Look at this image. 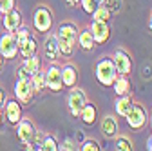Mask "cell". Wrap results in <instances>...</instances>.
<instances>
[{
	"mask_svg": "<svg viewBox=\"0 0 152 151\" xmlns=\"http://www.w3.org/2000/svg\"><path fill=\"white\" fill-rule=\"evenodd\" d=\"M16 80H29V75L24 71L22 66H18V69H16Z\"/></svg>",
	"mask_w": 152,
	"mask_h": 151,
	"instance_id": "obj_32",
	"label": "cell"
},
{
	"mask_svg": "<svg viewBox=\"0 0 152 151\" xmlns=\"http://www.w3.org/2000/svg\"><path fill=\"white\" fill-rule=\"evenodd\" d=\"M33 27L38 33H49L53 27V13L47 6H38L33 13Z\"/></svg>",
	"mask_w": 152,
	"mask_h": 151,
	"instance_id": "obj_2",
	"label": "cell"
},
{
	"mask_svg": "<svg viewBox=\"0 0 152 151\" xmlns=\"http://www.w3.org/2000/svg\"><path fill=\"white\" fill-rule=\"evenodd\" d=\"M58 149H62V151H74V149H78L71 140H65V142H62V144H58Z\"/></svg>",
	"mask_w": 152,
	"mask_h": 151,
	"instance_id": "obj_31",
	"label": "cell"
},
{
	"mask_svg": "<svg viewBox=\"0 0 152 151\" xmlns=\"http://www.w3.org/2000/svg\"><path fill=\"white\" fill-rule=\"evenodd\" d=\"M16 137H18V140H20L24 146H29L38 137V131H36L34 124L29 118H20V122L16 124Z\"/></svg>",
	"mask_w": 152,
	"mask_h": 151,
	"instance_id": "obj_5",
	"label": "cell"
},
{
	"mask_svg": "<svg viewBox=\"0 0 152 151\" xmlns=\"http://www.w3.org/2000/svg\"><path fill=\"white\" fill-rule=\"evenodd\" d=\"M116 149L120 151H132V142L127 137H118L116 138Z\"/></svg>",
	"mask_w": 152,
	"mask_h": 151,
	"instance_id": "obj_28",
	"label": "cell"
},
{
	"mask_svg": "<svg viewBox=\"0 0 152 151\" xmlns=\"http://www.w3.org/2000/svg\"><path fill=\"white\" fill-rule=\"evenodd\" d=\"M102 133L107 137V138H114L118 135V122L114 117L107 115L103 120H102Z\"/></svg>",
	"mask_w": 152,
	"mask_h": 151,
	"instance_id": "obj_19",
	"label": "cell"
},
{
	"mask_svg": "<svg viewBox=\"0 0 152 151\" xmlns=\"http://www.w3.org/2000/svg\"><path fill=\"white\" fill-rule=\"evenodd\" d=\"M150 126H152V115H150Z\"/></svg>",
	"mask_w": 152,
	"mask_h": 151,
	"instance_id": "obj_40",
	"label": "cell"
},
{
	"mask_svg": "<svg viewBox=\"0 0 152 151\" xmlns=\"http://www.w3.org/2000/svg\"><path fill=\"white\" fill-rule=\"evenodd\" d=\"M89 29H91V33L94 36V40H96V44H105L110 38V26H109V22L92 20Z\"/></svg>",
	"mask_w": 152,
	"mask_h": 151,
	"instance_id": "obj_12",
	"label": "cell"
},
{
	"mask_svg": "<svg viewBox=\"0 0 152 151\" xmlns=\"http://www.w3.org/2000/svg\"><path fill=\"white\" fill-rule=\"evenodd\" d=\"M22 67H24V71L29 75V78H31V75H34L36 71H40V69H42V58H40L38 55L27 56V58H24Z\"/></svg>",
	"mask_w": 152,
	"mask_h": 151,
	"instance_id": "obj_21",
	"label": "cell"
},
{
	"mask_svg": "<svg viewBox=\"0 0 152 151\" xmlns=\"http://www.w3.org/2000/svg\"><path fill=\"white\" fill-rule=\"evenodd\" d=\"M80 2H82V0H65V4H67L69 7H74V6H80Z\"/></svg>",
	"mask_w": 152,
	"mask_h": 151,
	"instance_id": "obj_34",
	"label": "cell"
},
{
	"mask_svg": "<svg viewBox=\"0 0 152 151\" xmlns=\"http://www.w3.org/2000/svg\"><path fill=\"white\" fill-rule=\"evenodd\" d=\"M98 2H100V4H109L110 0H98Z\"/></svg>",
	"mask_w": 152,
	"mask_h": 151,
	"instance_id": "obj_39",
	"label": "cell"
},
{
	"mask_svg": "<svg viewBox=\"0 0 152 151\" xmlns=\"http://www.w3.org/2000/svg\"><path fill=\"white\" fill-rule=\"evenodd\" d=\"M42 151H58V142L54 140V137L45 135L42 138Z\"/></svg>",
	"mask_w": 152,
	"mask_h": 151,
	"instance_id": "obj_26",
	"label": "cell"
},
{
	"mask_svg": "<svg viewBox=\"0 0 152 151\" xmlns=\"http://www.w3.org/2000/svg\"><path fill=\"white\" fill-rule=\"evenodd\" d=\"M112 18V11L107 4H100L96 7V11L92 13V20H102V22H110Z\"/></svg>",
	"mask_w": 152,
	"mask_h": 151,
	"instance_id": "obj_24",
	"label": "cell"
},
{
	"mask_svg": "<svg viewBox=\"0 0 152 151\" xmlns=\"http://www.w3.org/2000/svg\"><path fill=\"white\" fill-rule=\"evenodd\" d=\"M62 80H64V87H67V89L78 84V69H76L74 64L62 66Z\"/></svg>",
	"mask_w": 152,
	"mask_h": 151,
	"instance_id": "obj_15",
	"label": "cell"
},
{
	"mask_svg": "<svg viewBox=\"0 0 152 151\" xmlns=\"http://www.w3.org/2000/svg\"><path fill=\"white\" fill-rule=\"evenodd\" d=\"M78 33H80V29L76 27V24H72V22H62L60 27H58V31H56V38H58V42H67L71 46H76Z\"/></svg>",
	"mask_w": 152,
	"mask_h": 151,
	"instance_id": "obj_11",
	"label": "cell"
},
{
	"mask_svg": "<svg viewBox=\"0 0 152 151\" xmlns=\"http://www.w3.org/2000/svg\"><path fill=\"white\" fill-rule=\"evenodd\" d=\"M44 56L49 62H56V60H58L60 47H58V38H56V35L47 36V38H45V42H44Z\"/></svg>",
	"mask_w": 152,
	"mask_h": 151,
	"instance_id": "obj_14",
	"label": "cell"
},
{
	"mask_svg": "<svg viewBox=\"0 0 152 151\" xmlns=\"http://www.w3.org/2000/svg\"><path fill=\"white\" fill-rule=\"evenodd\" d=\"M4 100H6V97H4V89L0 87V104H4Z\"/></svg>",
	"mask_w": 152,
	"mask_h": 151,
	"instance_id": "obj_37",
	"label": "cell"
},
{
	"mask_svg": "<svg viewBox=\"0 0 152 151\" xmlns=\"http://www.w3.org/2000/svg\"><path fill=\"white\" fill-rule=\"evenodd\" d=\"M29 82H31L34 93H42L44 89H47V87H45V71L40 69V71H36L34 75H31Z\"/></svg>",
	"mask_w": 152,
	"mask_h": 151,
	"instance_id": "obj_23",
	"label": "cell"
},
{
	"mask_svg": "<svg viewBox=\"0 0 152 151\" xmlns=\"http://www.w3.org/2000/svg\"><path fill=\"white\" fill-rule=\"evenodd\" d=\"M16 7V0H0V15H6Z\"/></svg>",
	"mask_w": 152,
	"mask_h": 151,
	"instance_id": "obj_29",
	"label": "cell"
},
{
	"mask_svg": "<svg viewBox=\"0 0 152 151\" xmlns=\"http://www.w3.org/2000/svg\"><path fill=\"white\" fill-rule=\"evenodd\" d=\"M80 118H82V122H83V124L92 126L94 122H96V118H98V107L87 100V102H85V106H83V107H82V111H80Z\"/></svg>",
	"mask_w": 152,
	"mask_h": 151,
	"instance_id": "obj_16",
	"label": "cell"
},
{
	"mask_svg": "<svg viewBox=\"0 0 152 151\" xmlns=\"http://www.w3.org/2000/svg\"><path fill=\"white\" fill-rule=\"evenodd\" d=\"M132 106H134V100H132L130 93H129V95H121V97H118L116 104H114V107H116V113H118L120 117H125L127 113L130 111Z\"/></svg>",
	"mask_w": 152,
	"mask_h": 151,
	"instance_id": "obj_20",
	"label": "cell"
},
{
	"mask_svg": "<svg viewBox=\"0 0 152 151\" xmlns=\"http://www.w3.org/2000/svg\"><path fill=\"white\" fill-rule=\"evenodd\" d=\"M45 87L51 89L53 93H58L64 89V80H62V66L56 62H51V66L45 69Z\"/></svg>",
	"mask_w": 152,
	"mask_h": 151,
	"instance_id": "obj_4",
	"label": "cell"
},
{
	"mask_svg": "<svg viewBox=\"0 0 152 151\" xmlns=\"http://www.w3.org/2000/svg\"><path fill=\"white\" fill-rule=\"evenodd\" d=\"M116 77H118V71H116V66H114L112 58L105 56V58H102L96 64V80L102 86L110 87L114 84V80H116Z\"/></svg>",
	"mask_w": 152,
	"mask_h": 151,
	"instance_id": "obj_1",
	"label": "cell"
},
{
	"mask_svg": "<svg viewBox=\"0 0 152 151\" xmlns=\"http://www.w3.org/2000/svg\"><path fill=\"white\" fill-rule=\"evenodd\" d=\"M112 87H114V91H116V95L121 97V95H129V93H130L132 84H130L127 75H118L116 80H114V84H112Z\"/></svg>",
	"mask_w": 152,
	"mask_h": 151,
	"instance_id": "obj_17",
	"label": "cell"
},
{
	"mask_svg": "<svg viewBox=\"0 0 152 151\" xmlns=\"http://www.w3.org/2000/svg\"><path fill=\"white\" fill-rule=\"evenodd\" d=\"M0 53L4 55L6 60H13L18 56V44L13 31H6L0 36Z\"/></svg>",
	"mask_w": 152,
	"mask_h": 151,
	"instance_id": "obj_7",
	"label": "cell"
},
{
	"mask_svg": "<svg viewBox=\"0 0 152 151\" xmlns=\"http://www.w3.org/2000/svg\"><path fill=\"white\" fill-rule=\"evenodd\" d=\"M6 122V115H4V104H0V126Z\"/></svg>",
	"mask_w": 152,
	"mask_h": 151,
	"instance_id": "obj_33",
	"label": "cell"
},
{
	"mask_svg": "<svg viewBox=\"0 0 152 151\" xmlns=\"http://www.w3.org/2000/svg\"><path fill=\"white\" fill-rule=\"evenodd\" d=\"M34 95L36 93H34V89H33L29 80H16V84H15V98L20 104L29 106L33 102Z\"/></svg>",
	"mask_w": 152,
	"mask_h": 151,
	"instance_id": "obj_9",
	"label": "cell"
},
{
	"mask_svg": "<svg viewBox=\"0 0 152 151\" xmlns=\"http://www.w3.org/2000/svg\"><path fill=\"white\" fill-rule=\"evenodd\" d=\"M147 149L148 151H152V135L148 137V140H147Z\"/></svg>",
	"mask_w": 152,
	"mask_h": 151,
	"instance_id": "obj_36",
	"label": "cell"
},
{
	"mask_svg": "<svg viewBox=\"0 0 152 151\" xmlns=\"http://www.w3.org/2000/svg\"><path fill=\"white\" fill-rule=\"evenodd\" d=\"M80 6H82V9H83L87 15H92L94 11H96V7L100 6V2H98V0H82Z\"/></svg>",
	"mask_w": 152,
	"mask_h": 151,
	"instance_id": "obj_27",
	"label": "cell"
},
{
	"mask_svg": "<svg viewBox=\"0 0 152 151\" xmlns=\"http://www.w3.org/2000/svg\"><path fill=\"white\" fill-rule=\"evenodd\" d=\"M36 51H38V42H36L34 36H31L26 44H22L20 47H18V55H20L22 58H27V56L36 55Z\"/></svg>",
	"mask_w": 152,
	"mask_h": 151,
	"instance_id": "obj_22",
	"label": "cell"
},
{
	"mask_svg": "<svg viewBox=\"0 0 152 151\" xmlns=\"http://www.w3.org/2000/svg\"><path fill=\"white\" fill-rule=\"evenodd\" d=\"M125 120H127V126L130 129H134V131L145 127V124H147V111H145V107L140 106V104H134L130 107V111L125 115Z\"/></svg>",
	"mask_w": 152,
	"mask_h": 151,
	"instance_id": "obj_6",
	"label": "cell"
},
{
	"mask_svg": "<svg viewBox=\"0 0 152 151\" xmlns=\"http://www.w3.org/2000/svg\"><path fill=\"white\" fill-rule=\"evenodd\" d=\"M2 26H4L6 31H16L18 27L22 26V13L15 7L9 13L2 15Z\"/></svg>",
	"mask_w": 152,
	"mask_h": 151,
	"instance_id": "obj_13",
	"label": "cell"
},
{
	"mask_svg": "<svg viewBox=\"0 0 152 151\" xmlns=\"http://www.w3.org/2000/svg\"><path fill=\"white\" fill-rule=\"evenodd\" d=\"M112 62L116 66V71L118 75H129L132 73V58L130 55L125 51V49H116L112 53Z\"/></svg>",
	"mask_w": 152,
	"mask_h": 151,
	"instance_id": "obj_10",
	"label": "cell"
},
{
	"mask_svg": "<svg viewBox=\"0 0 152 151\" xmlns=\"http://www.w3.org/2000/svg\"><path fill=\"white\" fill-rule=\"evenodd\" d=\"M4 66H6V58H4V55L0 53V71L4 69Z\"/></svg>",
	"mask_w": 152,
	"mask_h": 151,
	"instance_id": "obj_35",
	"label": "cell"
},
{
	"mask_svg": "<svg viewBox=\"0 0 152 151\" xmlns=\"http://www.w3.org/2000/svg\"><path fill=\"white\" fill-rule=\"evenodd\" d=\"M80 149H82V151H98V149H100V144H98L96 140H85Z\"/></svg>",
	"mask_w": 152,
	"mask_h": 151,
	"instance_id": "obj_30",
	"label": "cell"
},
{
	"mask_svg": "<svg viewBox=\"0 0 152 151\" xmlns=\"http://www.w3.org/2000/svg\"><path fill=\"white\" fill-rule=\"evenodd\" d=\"M22 104L16 98H7L4 100V115H6V122L9 126H16L22 118Z\"/></svg>",
	"mask_w": 152,
	"mask_h": 151,
	"instance_id": "obj_8",
	"label": "cell"
},
{
	"mask_svg": "<svg viewBox=\"0 0 152 151\" xmlns=\"http://www.w3.org/2000/svg\"><path fill=\"white\" fill-rule=\"evenodd\" d=\"M148 27H150V31H152V11H150V20H148Z\"/></svg>",
	"mask_w": 152,
	"mask_h": 151,
	"instance_id": "obj_38",
	"label": "cell"
},
{
	"mask_svg": "<svg viewBox=\"0 0 152 151\" xmlns=\"http://www.w3.org/2000/svg\"><path fill=\"white\" fill-rule=\"evenodd\" d=\"M85 102H87L85 91L80 89V87H76V86L71 87V91L67 93V107H69V113L74 118H80V111L85 106Z\"/></svg>",
	"mask_w": 152,
	"mask_h": 151,
	"instance_id": "obj_3",
	"label": "cell"
},
{
	"mask_svg": "<svg viewBox=\"0 0 152 151\" xmlns=\"http://www.w3.org/2000/svg\"><path fill=\"white\" fill-rule=\"evenodd\" d=\"M15 33V38H16V44H18V47H20L22 44H26L29 38H31V36H33V31L27 27V26H20V27H18L16 31H13Z\"/></svg>",
	"mask_w": 152,
	"mask_h": 151,
	"instance_id": "obj_25",
	"label": "cell"
},
{
	"mask_svg": "<svg viewBox=\"0 0 152 151\" xmlns=\"http://www.w3.org/2000/svg\"><path fill=\"white\" fill-rule=\"evenodd\" d=\"M76 46H80L83 51H92L94 46H96V40L91 33V29H85L82 33H78V40H76Z\"/></svg>",
	"mask_w": 152,
	"mask_h": 151,
	"instance_id": "obj_18",
	"label": "cell"
}]
</instances>
